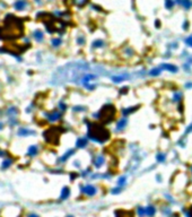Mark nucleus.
Here are the masks:
<instances>
[{
  "instance_id": "obj_25",
  "label": "nucleus",
  "mask_w": 192,
  "mask_h": 217,
  "mask_svg": "<svg viewBox=\"0 0 192 217\" xmlns=\"http://www.w3.org/2000/svg\"><path fill=\"white\" fill-rule=\"evenodd\" d=\"M157 160H158L159 162H164V161H165V155H164V154L157 155Z\"/></svg>"
},
{
  "instance_id": "obj_9",
  "label": "nucleus",
  "mask_w": 192,
  "mask_h": 217,
  "mask_svg": "<svg viewBox=\"0 0 192 217\" xmlns=\"http://www.w3.org/2000/svg\"><path fill=\"white\" fill-rule=\"evenodd\" d=\"M59 118H60V113L54 111L52 114H50V116H49V120L50 121H55V120H58Z\"/></svg>"
},
{
  "instance_id": "obj_8",
  "label": "nucleus",
  "mask_w": 192,
  "mask_h": 217,
  "mask_svg": "<svg viewBox=\"0 0 192 217\" xmlns=\"http://www.w3.org/2000/svg\"><path fill=\"white\" fill-rule=\"evenodd\" d=\"M127 123H128L127 119H126V118H122L121 120L118 122V129H123V128H124V127L127 126Z\"/></svg>"
},
{
  "instance_id": "obj_6",
  "label": "nucleus",
  "mask_w": 192,
  "mask_h": 217,
  "mask_svg": "<svg viewBox=\"0 0 192 217\" xmlns=\"http://www.w3.org/2000/svg\"><path fill=\"white\" fill-rule=\"evenodd\" d=\"M69 194H70V190L69 188H67V187H65V188L62 189V192H61V199L62 200H65V199H67L68 197H69Z\"/></svg>"
},
{
  "instance_id": "obj_22",
  "label": "nucleus",
  "mask_w": 192,
  "mask_h": 217,
  "mask_svg": "<svg viewBox=\"0 0 192 217\" xmlns=\"http://www.w3.org/2000/svg\"><path fill=\"white\" fill-rule=\"evenodd\" d=\"M159 72H160L159 69H153V70L150 71V75H151V76H157V75H159Z\"/></svg>"
},
{
  "instance_id": "obj_16",
  "label": "nucleus",
  "mask_w": 192,
  "mask_h": 217,
  "mask_svg": "<svg viewBox=\"0 0 192 217\" xmlns=\"http://www.w3.org/2000/svg\"><path fill=\"white\" fill-rule=\"evenodd\" d=\"M136 110H137V108H136V106H135V108H130V109H128V110H123V114H124V116H127V114H130V113H132L133 111H136Z\"/></svg>"
},
{
  "instance_id": "obj_18",
  "label": "nucleus",
  "mask_w": 192,
  "mask_h": 217,
  "mask_svg": "<svg viewBox=\"0 0 192 217\" xmlns=\"http://www.w3.org/2000/svg\"><path fill=\"white\" fill-rule=\"evenodd\" d=\"M127 77H126V76H123V77H122V76H119V77H114L113 78V80H114V82L115 83H120L121 82V80H123V79H126Z\"/></svg>"
},
{
  "instance_id": "obj_15",
  "label": "nucleus",
  "mask_w": 192,
  "mask_h": 217,
  "mask_svg": "<svg viewBox=\"0 0 192 217\" xmlns=\"http://www.w3.org/2000/svg\"><path fill=\"white\" fill-rule=\"evenodd\" d=\"M181 3H182V6L184 7L185 9H189V8L191 7V1H190V0H182Z\"/></svg>"
},
{
  "instance_id": "obj_30",
  "label": "nucleus",
  "mask_w": 192,
  "mask_h": 217,
  "mask_svg": "<svg viewBox=\"0 0 192 217\" xmlns=\"http://www.w3.org/2000/svg\"><path fill=\"white\" fill-rule=\"evenodd\" d=\"M68 217H72V216H68Z\"/></svg>"
},
{
  "instance_id": "obj_28",
  "label": "nucleus",
  "mask_w": 192,
  "mask_h": 217,
  "mask_svg": "<svg viewBox=\"0 0 192 217\" xmlns=\"http://www.w3.org/2000/svg\"><path fill=\"white\" fill-rule=\"evenodd\" d=\"M186 216L187 217H192V207L190 208V212H186Z\"/></svg>"
},
{
  "instance_id": "obj_10",
  "label": "nucleus",
  "mask_w": 192,
  "mask_h": 217,
  "mask_svg": "<svg viewBox=\"0 0 192 217\" xmlns=\"http://www.w3.org/2000/svg\"><path fill=\"white\" fill-rule=\"evenodd\" d=\"M34 134V131H31V130H27V129H20L18 131V135L19 136H27V135H32Z\"/></svg>"
},
{
  "instance_id": "obj_13",
  "label": "nucleus",
  "mask_w": 192,
  "mask_h": 217,
  "mask_svg": "<svg viewBox=\"0 0 192 217\" xmlns=\"http://www.w3.org/2000/svg\"><path fill=\"white\" fill-rule=\"evenodd\" d=\"M36 153H37V147H36V146H31V147H29L28 155L34 156V155H36Z\"/></svg>"
},
{
  "instance_id": "obj_12",
  "label": "nucleus",
  "mask_w": 192,
  "mask_h": 217,
  "mask_svg": "<svg viewBox=\"0 0 192 217\" xmlns=\"http://www.w3.org/2000/svg\"><path fill=\"white\" fill-rule=\"evenodd\" d=\"M103 162H104V157L103 156H99L97 157V160L95 161V166L96 167H100L102 164H103Z\"/></svg>"
},
{
  "instance_id": "obj_27",
  "label": "nucleus",
  "mask_w": 192,
  "mask_h": 217,
  "mask_svg": "<svg viewBox=\"0 0 192 217\" xmlns=\"http://www.w3.org/2000/svg\"><path fill=\"white\" fill-rule=\"evenodd\" d=\"M186 43L189 44L190 46H192V36H191V37H189V39H186Z\"/></svg>"
},
{
  "instance_id": "obj_21",
  "label": "nucleus",
  "mask_w": 192,
  "mask_h": 217,
  "mask_svg": "<svg viewBox=\"0 0 192 217\" xmlns=\"http://www.w3.org/2000/svg\"><path fill=\"white\" fill-rule=\"evenodd\" d=\"M72 153H74V150H69V152H68L67 154H66V155H65V156H63L62 158H61V161H66V160L68 158V157H69V156H71V154H72Z\"/></svg>"
},
{
  "instance_id": "obj_3",
  "label": "nucleus",
  "mask_w": 192,
  "mask_h": 217,
  "mask_svg": "<svg viewBox=\"0 0 192 217\" xmlns=\"http://www.w3.org/2000/svg\"><path fill=\"white\" fill-rule=\"evenodd\" d=\"M84 193H86L87 196H94L96 193V188L94 185H86L82 189Z\"/></svg>"
},
{
  "instance_id": "obj_17",
  "label": "nucleus",
  "mask_w": 192,
  "mask_h": 217,
  "mask_svg": "<svg viewBox=\"0 0 192 217\" xmlns=\"http://www.w3.org/2000/svg\"><path fill=\"white\" fill-rule=\"evenodd\" d=\"M102 45H103V41H101V40H97L93 43L94 48H100V46H102Z\"/></svg>"
},
{
  "instance_id": "obj_11",
  "label": "nucleus",
  "mask_w": 192,
  "mask_h": 217,
  "mask_svg": "<svg viewBox=\"0 0 192 217\" xmlns=\"http://www.w3.org/2000/svg\"><path fill=\"white\" fill-rule=\"evenodd\" d=\"M34 37H35L37 41H42L43 40V33H42L41 31H35V33H34Z\"/></svg>"
},
{
  "instance_id": "obj_14",
  "label": "nucleus",
  "mask_w": 192,
  "mask_h": 217,
  "mask_svg": "<svg viewBox=\"0 0 192 217\" xmlns=\"http://www.w3.org/2000/svg\"><path fill=\"white\" fill-rule=\"evenodd\" d=\"M146 209V215L147 216H153L154 214H155V208L154 207H147V208H145Z\"/></svg>"
},
{
  "instance_id": "obj_4",
  "label": "nucleus",
  "mask_w": 192,
  "mask_h": 217,
  "mask_svg": "<svg viewBox=\"0 0 192 217\" xmlns=\"http://www.w3.org/2000/svg\"><path fill=\"white\" fill-rule=\"evenodd\" d=\"M26 5H27L26 1H24V0H18V1L15 2L14 6H15V8H16L17 10H23L24 8L26 7Z\"/></svg>"
},
{
  "instance_id": "obj_23",
  "label": "nucleus",
  "mask_w": 192,
  "mask_h": 217,
  "mask_svg": "<svg viewBox=\"0 0 192 217\" xmlns=\"http://www.w3.org/2000/svg\"><path fill=\"white\" fill-rule=\"evenodd\" d=\"M10 163H11V161H9V160H8V161H5V162H3V164H2V169L8 167V166L10 165Z\"/></svg>"
},
{
  "instance_id": "obj_2",
  "label": "nucleus",
  "mask_w": 192,
  "mask_h": 217,
  "mask_svg": "<svg viewBox=\"0 0 192 217\" xmlns=\"http://www.w3.org/2000/svg\"><path fill=\"white\" fill-rule=\"evenodd\" d=\"M115 112H117V111H115L114 106L108 104V105H105V106H103V108L101 109L99 116H100V119L102 121L108 123V122H111L114 119Z\"/></svg>"
},
{
  "instance_id": "obj_7",
  "label": "nucleus",
  "mask_w": 192,
  "mask_h": 217,
  "mask_svg": "<svg viewBox=\"0 0 192 217\" xmlns=\"http://www.w3.org/2000/svg\"><path fill=\"white\" fill-rule=\"evenodd\" d=\"M87 145V140L86 138H79L78 140H77V147H79V148H83L85 147Z\"/></svg>"
},
{
  "instance_id": "obj_24",
  "label": "nucleus",
  "mask_w": 192,
  "mask_h": 217,
  "mask_svg": "<svg viewBox=\"0 0 192 217\" xmlns=\"http://www.w3.org/2000/svg\"><path fill=\"white\" fill-rule=\"evenodd\" d=\"M124 182H126V176H122V178L119 179L118 183H119V185H122V184H124Z\"/></svg>"
},
{
  "instance_id": "obj_29",
  "label": "nucleus",
  "mask_w": 192,
  "mask_h": 217,
  "mask_svg": "<svg viewBox=\"0 0 192 217\" xmlns=\"http://www.w3.org/2000/svg\"><path fill=\"white\" fill-rule=\"evenodd\" d=\"M28 217H38V216L37 215H29Z\"/></svg>"
},
{
  "instance_id": "obj_19",
  "label": "nucleus",
  "mask_w": 192,
  "mask_h": 217,
  "mask_svg": "<svg viewBox=\"0 0 192 217\" xmlns=\"http://www.w3.org/2000/svg\"><path fill=\"white\" fill-rule=\"evenodd\" d=\"M173 5H174L173 0H166V8H168V9H169V8L173 7Z\"/></svg>"
},
{
  "instance_id": "obj_26",
  "label": "nucleus",
  "mask_w": 192,
  "mask_h": 217,
  "mask_svg": "<svg viewBox=\"0 0 192 217\" xmlns=\"http://www.w3.org/2000/svg\"><path fill=\"white\" fill-rule=\"evenodd\" d=\"M84 43H85V39H84L83 36H80L79 39H78V44L82 45V44H84Z\"/></svg>"
},
{
  "instance_id": "obj_20",
  "label": "nucleus",
  "mask_w": 192,
  "mask_h": 217,
  "mask_svg": "<svg viewBox=\"0 0 192 217\" xmlns=\"http://www.w3.org/2000/svg\"><path fill=\"white\" fill-rule=\"evenodd\" d=\"M52 44L54 46H58L59 44H61V40L60 39H54V40H52Z\"/></svg>"
},
{
  "instance_id": "obj_1",
  "label": "nucleus",
  "mask_w": 192,
  "mask_h": 217,
  "mask_svg": "<svg viewBox=\"0 0 192 217\" xmlns=\"http://www.w3.org/2000/svg\"><path fill=\"white\" fill-rule=\"evenodd\" d=\"M88 136L96 143H105L110 138V132L105 127L99 123H92L88 128Z\"/></svg>"
},
{
  "instance_id": "obj_5",
  "label": "nucleus",
  "mask_w": 192,
  "mask_h": 217,
  "mask_svg": "<svg viewBox=\"0 0 192 217\" xmlns=\"http://www.w3.org/2000/svg\"><path fill=\"white\" fill-rule=\"evenodd\" d=\"M162 69L169 70V71H172V72H176V71H177V67H176V66H173V65H168V63H165V65L162 66Z\"/></svg>"
}]
</instances>
